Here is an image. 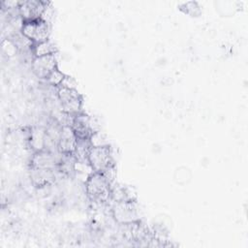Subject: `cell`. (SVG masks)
<instances>
[{
  "instance_id": "cell-6",
  "label": "cell",
  "mask_w": 248,
  "mask_h": 248,
  "mask_svg": "<svg viewBox=\"0 0 248 248\" xmlns=\"http://www.w3.org/2000/svg\"><path fill=\"white\" fill-rule=\"evenodd\" d=\"M49 2L39 0H25L19 1L18 11L23 22L35 21L42 19L43 14Z\"/></svg>"
},
{
  "instance_id": "cell-4",
  "label": "cell",
  "mask_w": 248,
  "mask_h": 248,
  "mask_svg": "<svg viewBox=\"0 0 248 248\" xmlns=\"http://www.w3.org/2000/svg\"><path fill=\"white\" fill-rule=\"evenodd\" d=\"M111 215L120 225L140 221V213L136 201L114 202L111 206Z\"/></svg>"
},
{
  "instance_id": "cell-14",
  "label": "cell",
  "mask_w": 248,
  "mask_h": 248,
  "mask_svg": "<svg viewBox=\"0 0 248 248\" xmlns=\"http://www.w3.org/2000/svg\"><path fill=\"white\" fill-rule=\"evenodd\" d=\"M56 51H57V48L50 40H47L39 44H35L32 49V53L34 57L55 54Z\"/></svg>"
},
{
  "instance_id": "cell-2",
  "label": "cell",
  "mask_w": 248,
  "mask_h": 248,
  "mask_svg": "<svg viewBox=\"0 0 248 248\" xmlns=\"http://www.w3.org/2000/svg\"><path fill=\"white\" fill-rule=\"evenodd\" d=\"M87 162L93 171L101 173L114 166L110 145L91 146L88 151Z\"/></svg>"
},
{
  "instance_id": "cell-5",
  "label": "cell",
  "mask_w": 248,
  "mask_h": 248,
  "mask_svg": "<svg viewBox=\"0 0 248 248\" xmlns=\"http://www.w3.org/2000/svg\"><path fill=\"white\" fill-rule=\"evenodd\" d=\"M20 31L26 38L32 41L34 45L49 40V24L43 19L23 22Z\"/></svg>"
},
{
  "instance_id": "cell-10",
  "label": "cell",
  "mask_w": 248,
  "mask_h": 248,
  "mask_svg": "<svg viewBox=\"0 0 248 248\" xmlns=\"http://www.w3.org/2000/svg\"><path fill=\"white\" fill-rule=\"evenodd\" d=\"M58 173H61L59 170H46L29 167L30 180L37 188H43L54 183Z\"/></svg>"
},
{
  "instance_id": "cell-7",
  "label": "cell",
  "mask_w": 248,
  "mask_h": 248,
  "mask_svg": "<svg viewBox=\"0 0 248 248\" xmlns=\"http://www.w3.org/2000/svg\"><path fill=\"white\" fill-rule=\"evenodd\" d=\"M62 157L60 152H52L46 149L34 152L29 167L46 169V170H59V164Z\"/></svg>"
},
{
  "instance_id": "cell-11",
  "label": "cell",
  "mask_w": 248,
  "mask_h": 248,
  "mask_svg": "<svg viewBox=\"0 0 248 248\" xmlns=\"http://www.w3.org/2000/svg\"><path fill=\"white\" fill-rule=\"evenodd\" d=\"M78 143V138L71 126H63L59 140H58V151L63 154H73L76 150Z\"/></svg>"
},
{
  "instance_id": "cell-16",
  "label": "cell",
  "mask_w": 248,
  "mask_h": 248,
  "mask_svg": "<svg viewBox=\"0 0 248 248\" xmlns=\"http://www.w3.org/2000/svg\"><path fill=\"white\" fill-rule=\"evenodd\" d=\"M190 6L188 5V3H184L182 5H180V10L182 12H184L185 14H188L192 16H197L200 15L201 13V10H200V7L198 6V4L196 2H190Z\"/></svg>"
},
{
  "instance_id": "cell-13",
  "label": "cell",
  "mask_w": 248,
  "mask_h": 248,
  "mask_svg": "<svg viewBox=\"0 0 248 248\" xmlns=\"http://www.w3.org/2000/svg\"><path fill=\"white\" fill-rule=\"evenodd\" d=\"M111 202H128V201H136V195L133 194L132 189L124 186V185H111V194H110Z\"/></svg>"
},
{
  "instance_id": "cell-8",
  "label": "cell",
  "mask_w": 248,
  "mask_h": 248,
  "mask_svg": "<svg viewBox=\"0 0 248 248\" xmlns=\"http://www.w3.org/2000/svg\"><path fill=\"white\" fill-rule=\"evenodd\" d=\"M57 60L55 54L34 57L32 60V70L35 76L42 79H46L47 77L56 69Z\"/></svg>"
},
{
  "instance_id": "cell-9",
  "label": "cell",
  "mask_w": 248,
  "mask_h": 248,
  "mask_svg": "<svg viewBox=\"0 0 248 248\" xmlns=\"http://www.w3.org/2000/svg\"><path fill=\"white\" fill-rule=\"evenodd\" d=\"M71 127L78 140L90 139V137L97 132L93 127V121L90 116L83 112L74 115Z\"/></svg>"
},
{
  "instance_id": "cell-3",
  "label": "cell",
  "mask_w": 248,
  "mask_h": 248,
  "mask_svg": "<svg viewBox=\"0 0 248 248\" xmlns=\"http://www.w3.org/2000/svg\"><path fill=\"white\" fill-rule=\"evenodd\" d=\"M57 98L63 112L70 115H76L82 112V96L76 88L58 87Z\"/></svg>"
},
{
  "instance_id": "cell-1",
  "label": "cell",
  "mask_w": 248,
  "mask_h": 248,
  "mask_svg": "<svg viewBox=\"0 0 248 248\" xmlns=\"http://www.w3.org/2000/svg\"><path fill=\"white\" fill-rule=\"evenodd\" d=\"M85 193L88 199L96 203H105L110 201L111 183L101 173L92 171L85 179Z\"/></svg>"
},
{
  "instance_id": "cell-15",
  "label": "cell",
  "mask_w": 248,
  "mask_h": 248,
  "mask_svg": "<svg viewBox=\"0 0 248 248\" xmlns=\"http://www.w3.org/2000/svg\"><path fill=\"white\" fill-rule=\"evenodd\" d=\"M66 75H64L58 68H56L48 77L46 79V82L49 84V85H52L54 87H59L61 85V83L63 82L64 78H65Z\"/></svg>"
},
{
  "instance_id": "cell-12",
  "label": "cell",
  "mask_w": 248,
  "mask_h": 248,
  "mask_svg": "<svg viewBox=\"0 0 248 248\" xmlns=\"http://www.w3.org/2000/svg\"><path fill=\"white\" fill-rule=\"evenodd\" d=\"M46 127H32L28 132V146L33 153L46 149Z\"/></svg>"
}]
</instances>
